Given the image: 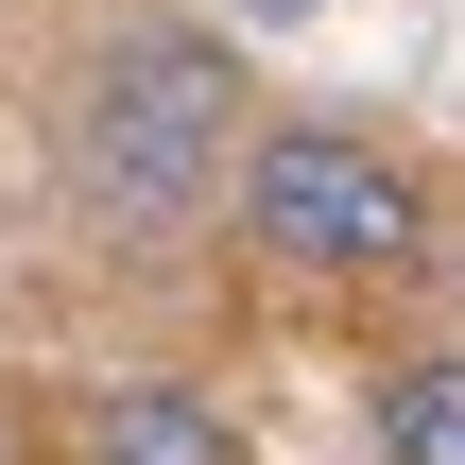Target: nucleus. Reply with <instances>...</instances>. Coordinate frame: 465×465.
<instances>
[{"mask_svg":"<svg viewBox=\"0 0 465 465\" xmlns=\"http://www.w3.org/2000/svg\"><path fill=\"white\" fill-rule=\"evenodd\" d=\"M224 138H242V52H224L207 17H138V35H104V52L69 69V190H86V224L138 242V259L207 242Z\"/></svg>","mask_w":465,"mask_h":465,"instance_id":"obj_1","label":"nucleus"},{"mask_svg":"<svg viewBox=\"0 0 465 465\" xmlns=\"http://www.w3.org/2000/svg\"><path fill=\"white\" fill-rule=\"evenodd\" d=\"M449 311H465V259H449Z\"/></svg>","mask_w":465,"mask_h":465,"instance_id":"obj_5","label":"nucleus"},{"mask_svg":"<svg viewBox=\"0 0 465 465\" xmlns=\"http://www.w3.org/2000/svg\"><path fill=\"white\" fill-rule=\"evenodd\" d=\"M362 431H380V465H465V345H414V362H380Z\"/></svg>","mask_w":465,"mask_h":465,"instance_id":"obj_4","label":"nucleus"},{"mask_svg":"<svg viewBox=\"0 0 465 465\" xmlns=\"http://www.w3.org/2000/svg\"><path fill=\"white\" fill-rule=\"evenodd\" d=\"M86 465H242L207 380H104L86 397Z\"/></svg>","mask_w":465,"mask_h":465,"instance_id":"obj_3","label":"nucleus"},{"mask_svg":"<svg viewBox=\"0 0 465 465\" xmlns=\"http://www.w3.org/2000/svg\"><path fill=\"white\" fill-rule=\"evenodd\" d=\"M242 242L276 276H414L431 259V190L362 121H259L242 138Z\"/></svg>","mask_w":465,"mask_h":465,"instance_id":"obj_2","label":"nucleus"}]
</instances>
